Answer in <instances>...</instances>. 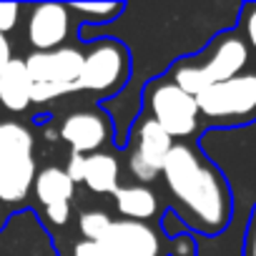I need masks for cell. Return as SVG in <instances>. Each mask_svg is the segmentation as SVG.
<instances>
[{"instance_id":"6da1fadb","label":"cell","mask_w":256,"mask_h":256,"mask_svg":"<svg viewBox=\"0 0 256 256\" xmlns=\"http://www.w3.org/2000/svg\"><path fill=\"white\" fill-rule=\"evenodd\" d=\"M171 211L198 236H218L234 218V191L226 174L191 141H176L161 171Z\"/></svg>"},{"instance_id":"7a4b0ae2","label":"cell","mask_w":256,"mask_h":256,"mask_svg":"<svg viewBox=\"0 0 256 256\" xmlns=\"http://www.w3.org/2000/svg\"><path fill=\"white\" fill-rule=\"evenodd\" d=\"M251 50L236 28L216 33L198 53L176 60L166 78H171L188 96H198L206 88L224 83L246 68H251Z\"/></svg>"},{"instance_id":"3957f363","label":"cell","mask_w":256,"mask_h":256,"mask_svg":"<svg viewBox=\"0 0 256 256\" xmlns=\"http://www.w3.org/2000/svg\"><path fill=\"white\" fill-rule=\"evenodd\" d=\"M198 116L211 128H244L256 123V68L216 83L196 96Z\"/></svg>"},{"instance_id":"277c9868","label":"cell","mask_w":256,"mask_h":256,"mask_svg":"<svg viewBox=\"0 0 256 256\" xmlns=\"http://www.w3.org/2000/svg\"><path fill=\"white\" fill-rule=\"evenodd\" d=\"M144 106L148 110L146 116H151L174 141L176 138H181V141L191 138L201 126L196 98L188 96L186 90H181L166 76L154 78L144 88Z\"/></svg>"},{"instance_id":"5b68a950","label":"cell","mask_w":256,"mask_h":256,"mask_svg":"<svg viewBox=\"0 0 256 256\" xmlns=\"http://www.w3.org/2000/svg\"><path fill=\"white\" fill-rule=\"evenodd\" d=\"M128 78H131L128 48L116 38H100L83 56V68L76 80V90L113 96L128 83Z\"/></svg>"},{"instance_id":"8992f818","label":"cell","mask_w":256,"mask_h":256,"mask_svg":"<svg viewBox=\"0 0 256 256\" xmlns=\"http://www.w3.org/2000/svg\"><path fill=\"white\" fill-rule=\"evenodd\" d=\"M131 141L134 144H131V154H128V171L134 174L136 181H141V186H146L161 176L176 141L151 116L136 118L131 128Z\"/></svg>"},{"instance_id":"52a82bcc","label":"cell","mask_w":256,"mask_h":256,"mask_svg":"<svg viewBox=\"0 0 256 256\" xmlns=\"http://www.w3.org/2000/svg\"><path fill=\"white\" fill-rule=\"evenodd\" d=\"M103 244L118 256H166V236L158 234L148 221H113L103 236Z\"/></svg>"},{"instance_id":"ba28073f","label":"cell","mask_w":256,"mask_h":256,"mask_svg":"<svg viewBox=\"0 0 256 256\" xmlns=\"http://www.w3.org/2000/svg\"><path fill=\"white\" fill-rule=\"evenodd\" d=\"M83 56L78 48L63 46L56 50H33L26 58V68L28 76L33 80V86L40 83H60V86H73L80 76L83 68Z\"/></svg>"},{"instance_id":"9c48e42d","label":"cell","mask_w":256,"mask_h":256,"mask_svg":"<svg viewBox=\"0 0 256 256\" xmlns=\"http://www.w3.org/2000/svg\"><path fill=\"white\" fill-rule=\"evenodd\" d=\"M110 136H113L110 118L98 110L70 113L60 126V138L70 146V151L83 154V156L98 154V148L106 141H110Z\"/></svg>"},{"instance_id":"30bf717a","label":"cell","mask_w":256,"mask_h":256,"mask_svg":"<svg viewBox=\"0 0 256 256\" xmlns=\"http://www.w3.org/2000/svg\"><path fill=\"white\" fill-rule=\"evenodd\" d=\"M70 30V8L60 3H40L30 8L28 18V40L36 50L63 48V40Z\"/></svg>"},{"instance_id":"8fae6325","label":"cell","mask_w":256,"mask_h":256,"mask_svg":"<svg viewBox=\"0 0 256 256\" xmlns=\"http://www.w3.org/2000/svg\"><path fill=\"white\" fill-rule=\"evenodd\" d=\"M38 176L33 156H10L0 158V204L26 201Z\"/></svg>"},{"instance_id":"7c38bea8","label":"cell","mask_w":256,"mask_h":256,"mask_svg":"<svg viewBox=\"0 0 256 256\" xmlns=\"http://www.w3.org/2000/svg\"><path fill=\"white\" fill-rule=\"evenodd\" d=\"M33 80L28 76L26 60L13 58L10 66L0 73V106L13 110V113H23L33 100Z\"/></svg>"},{"instance_id":"4fadbf2b","label":"cell","mask_w":256,"mask_h":256,"mask_svg":"<svg viewBox=\"0 0 256 256\" xmlns=\"http://www.w3.org/2000/svg\"><path fill=\"white\" fill-rule=\"evenodd\" d=\"M113 198H116V208L123 218L148 221L158 214V196L148 186H141V184L118 186Z\"/></svg>"},{"instance_id":"5bb4252c","label":"cell","mask_w":256,"mask_h":256,"mask_svg":"<svg viewBox=\"0 0 256 256\" xmlns=\"http://www.w3.org/2000/svg\"><path fill=\"white\" fill-rule=\"evenodd\" d=\"M33 188H36V196L43 204V208L56 206V204H70V198L76 194V184L70 181L66 168H58V166H48V168L38 171Z\"/></svg>"},{"instance_id":"9a60e30c","label":"cell","mask_w":256,"mask_h":256,"mask_svg":"<svg viewBox=\"0 0 256 256\" xmlns=\"http://www.w3.org/2000/svg\"><path fill=\"white\" fill-rule=\"evenodd\" d=\"M118 178H120V166H118V161L110 154L98 151V154L88 156L83 184L93 194H116V188L120 186Z\"/></svg>"},{"instance_id":"2e32d148","label":"cell","mask_w":256,"mask_h":256,"mask_svg":"<svg viewBox=\"0 0 256 256\" xmlns=\"http://www.w3.org/2000/svg\"><path fill=\"white\" fill-rule=\"evenodd\" d=\"M33 156V136L16 120H0V158Z\"/></svg>"},{"instance_id":"e0dca14e","label":"cell","mask_w":256,"mask_h":256,"mask_svg":"<svg viewBox=\"0 0 256 256\" xmlns=\"http://www.w3.org/2000/svg\"><path fill=\"white\" fill-rule=\"evenodd\" d=\"M78 224H80V234H83L86 241H103L106 231H108L110 224H113V218H110L106 211L93 208V211H83Z\"/></svg>"},{"instance_id":"ac0fdd59","label":"cell","mask_w":256,"mask_h":256,"mask_svg":"<svg viewBox=\"0 0 256 256\" xmlns=\"http://www.w3.org/2000/svg\"><path fill=\"white\" fill-rule=\"evenodd\" d=\"M68 8L76 13H83V16H93L96 18L93 23H110L116 16H120L126 10L123 3H70Z\"/></svg>"},{"instance_id":"d6986e66","label":"cell","mask_w":256,"mask_h":256,"mask_svg":"<svg viewBox=\"0 0 256 256\" xmlns=\"http://www.w3.org/2000/svg\"><path fill=\"white\" fill-rule=\"evenodd\" d=\"M241 38L246 40L251 56H256V3H244L238 13V28Z\"/></svg>"},{"instance_id":"ffe728a7","label":"cell","mask_w":256,"mask_h":256,"mask_svg":"<svg viewBox=\"0 0 256 256\" xmlns=\"http://www.w3.org/2000/svg\"><path fill=\"white\" fill-rule=\"evenodd\" d=\"M70 256H118V254L103 241H78L70 248Z\"/></svg>"},{"instance_id":"44dd1931","label":"cell","mask_w":256,"mask_h":256,"mask_svg":"<svg viewBox=\"0 0 256 256\" xmlns=\"http://www.w3.org/2000/svg\"><path fill=\"white\" fill-rule=\"evenodd\" d=\"M18 16H20V6L18 3H0V33H8L16 28L18 23Z\"/></svg>"},{"instance_id":"7402d4cb","label":"cell","mask_w":256,"mask_h":256,"mask_svg":"<svg viewBox=\"0 0 256 256\" xmlns=\"http://www.w3.org/2000/svg\"><path fill=\"white\" fill-rule=\"evenodd\" d=\"M244 256H256V206L251 208L244 228Z\"/></svg>"},{"instance_id":"603a6c76","label":"cell","mask_w":256,"mask_h":256,"mask_svg":"<svg viewBox=\"0 0 256 256\" xmlns=\"http://www.w3.org/2000/svg\"><path fill=\"white\" fill-rule=\"evenodd\" d=\"M86 161H88V156L70 151V158H68L66 174L70 176V181H73V184H83V176H86Z\"/></svg>"},{"instance_id":"cb8c5ba5","label":"cell","mask_w":256,"mask_h":256,"mask_svg":"<svg viewBox=\"0 0 256 256\" xmlns=\"http://www.w3.org/2000/svg\"><path fill=\"white\" fill-rule=\"evenodd\" d=\"M46 216H48L50 224L63 226V224H68V218H70V204H56V206H48V208H46Z\"/></svg>"},{"instance_id":"d4e9b609","label":"cell","mask_w":256,"mask_h":256,"mask_svg":"<svg viewBox=\"0 0 256 256\" xmlns=\"http://www.w3.org/2000/svg\"><path fill=\"white\" fill-rule=\"evenodd\" d=\"M10 60H13V50H10V43H8V38L0 33V73H3L8 66H10Z\"/></svg>"},{"instance_id":"484cf974","label":"cell","mask_w":256,"mask_h":256,"mask_svg":"<svg viewBox=\"0 0 256 256\" xmlns=\"http://www.w3.org/2000/svg\"><path fill=\"white\" fill-rule=\"evenodd\" d=\"M0 221H3V208H0Z\"/></svg>"}]
</instances>
